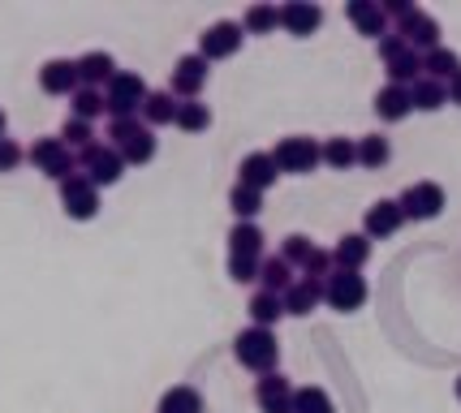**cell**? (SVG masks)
Segmentation results:
<instances>
[{"label":"cell","mask_w":461,"mask_h":413,"mask_svg":"<svg viewBox=\"0 0 461 413\" xmlns=\"http://www.w3.org/2000/svg\"><path fill=\"white\" fill-rule=\"evenodd\" d=\"M233 357H238L241 366L250 374H276V362H281V345H276V336L267 332V328H241L233 336Z\"/></svg>","instance_id":"6da1fadb"},{"label":"cell","mask_w":461,"mask_h":413,"mask_svg":"<svg viewBox=\"0 0 461 413\" xmlns=\"http://www.w3.org/2000/svg\"><path fill=\"white\" fill-rule=\"evenodd\" d=\"M147 95H151V91H147L142 74H134V69H117L113 82L104 86V112H108V117H139Z\"/></svg>","instance_id":"7a4b0ae2"},{"label":"cell","mask_w":461,"mask_h":413,"mask_svg":"<svg viewBox=\"0 0 461 413\" xmlns=\"http://www.w3.org/2000/svg\"><path fill=\"white\" fill-rule=\"evenodd\" d=\"M78 156V173L95 190H104V185H117L121 177H125V159L117 156V147H108V142H91V147H82V151H74Z\"/></svg>","instance_id":"3957f363"},{"label":"cell","mask_w":461,"mask_h":413,"mask_svg":"<svg viewBox=\"0 0 461 413\" xmlns=\"http://www.w3.org/2000/svg\"><path fill=\"white\" fill-rule=\"evenodd\" d=\"M267 156L276 164V173H315V168H320V142L306 134H289V138H281Z\"/></svg>","instance_id":"277c9868"},{"label":"cell","mask_w":461,"mask_h":413,"mask_svg":"<svg viewBox=\"0 0 461 413\" xmlns=\"http://www.w3.org/2000/svg\"><path fill=\"white\" fill-rule=\"evenodd\" d=\"M26 159L40 168L43 177H52V181H65V177L78 173V156H74L60 138H35V147L26 151Z\"/></svg>","instance_id":"5b68a950"},{"label":"cell","mask_w":461,"mask_h":413,"mask_svg":"<svg viewBox=\"0 0 461 413\" xmlns=\"http://www.w3.org/2000/svg\"><path fill=\"white\" fill-rule=\"evenodd\" d=\"M397 207H402L405 220H436L444 211V185L440 181H414L397 194Z\"/></svg>","instance_id":"8992f818"},{"label":"cell","mask_w":461,"mask_h":413,"mask_svg":"<svg viewBox=\"0 0 461 413\" xmlns=\"http://www.w3.org/2000/svg\"><path fill=\"white\" fill-rule=\"evenodd\" d=\"M323 301L332 310H341V315L362 310L366 306V280H362V272H332L323 280Z\"/></svg>","instance_id":"52a82bcc"},{"label":"cell","mask_w":461,"mask_h":413,"mask_svg":"<svg viewBox=\"0 0 461 413\" xmlns=\"http://www.w3.org/2000/svg\"><path fill=\"white\" fill-rule=\"evenodd\" d=\"M241 43H246V31H241V22H212L207 31H203L199 40V57L212 65V60H229L241 52Z\"/></svg>","instance_id":"ba28073f"},{"label":"cell","mask_w":461,"mask_h":413,"mask_svg":"<svg viewBox=\"0 0 461 413\" xmlns=\"http://www.w3.org/2000/svg\"><path fill=\"white\" fill-rule=\"evenodd\" d=\"M60 207H65L69 220H95L100 216V190L82 173H74V177L60 181Z\"/></svg>","instance_id":"9c48e42d"},{"label":"cell","mask_w":461,"mask_h":413,"mask_svg":"<svg viewBox=\"0 0 461 413\" xmlns=\"http://www.w3.org/2000/svg\"><path fill=\"white\" fill-rule=\"evenodd\" d=\"M276 26H285V35H294V40H306L323 26V9L311 0H285L276 9Z\"/></svg>","instance_id":"30bf717a"},{"label":"cell","mask_w":461,"mask_h":413,"mask_svg":"<svg viewBox=\"0 0 461 413\" xmlns=\"http://www.w3.org/2000/svg\"><path fill=\"white\" fill-rule=\"evenodd\" d=\"M203 86H207V60H203L199 52L177 57V65H173V82H168V95L173 99H199Z\"/></svg>","instance_id":"8fae6325"},{"label":"cell","mask_w":461,"mask_h":413,"mask_svg":"<svg viewBox=\"0 0 461 413\" xmlns=\"http://www.w3.org/2000/svg\"><path fill=\"white\" fill-rule=\"evenodd\" d=\"M397 35H402L414 52H431V48H440V22L431 18V13H422V9H410L402 18V26H397Z\"/></svg>","instance_id":"7c38bea8"},{"label":"cell","mask_w":461,"mask_h":413,"mask_svg":"<svg viewBox=\"0 0 461 413\" xmlns=\"http://www.w3.org/2000/svg\"><path fill=\"white\" fill-rule=\"evenodd\" d=\"M40 86H43V95H74V91L82 86L78 82V60H69V57L43 60Z\"/></svg>","instance_id":"4fadbf2b"},{"label":"cell","mask_w":461,"mask_h":413,"mask_svg":"<svg viewBox=\"0 0 461 413\" xmlns=\"http://www.w3.org/2000/svg\"><path fill=\"white\" fill-rule=\"evenodd\" d=\"M276 181H281V173H276V164H272L267 151H250V156L238 164V185H250V190L267 194Z\"/></svg>","instance_id":"5bb4252c"},{"label":"cell","mask_w":461,"mask_h":413,"mask_svg":"<svg viewBox=\"0 0 461 413\" xmlns=\"http://www.w3.org/2000/svg\"><path fill=\"white\" fill-rule=\"evenodd\" d=\"M255 396L263 413H294V383L285 374H263L255 383Z\"/></svg>","instance_id":"9a60e30c"},{"label":"cell","mask_w":461,"mask_h":413,"mask_svg":"<svg viewBox=\"0 0 461 413\" xmlns=\"http://www.w3.org/2000/svg\"><path fill=\"white\" fill-rule=\"evenodd\" d=\"M402 224H405V216H402V207H397V198H380V202H371V207H366L362 233L366 237H393Z\"/></svg>","instance_id":"2e32d148"},{"label":"cell","mask_w":461,"mask_h":413,"mask_svg":"<svg viewBox=\"0 0 461 413\" xmlns=\"http://www.w3.org/2000/svg\"><path fill=\"white\" fill-rule=\"evenodd\" d=\"M285 315H294V319H306L311 310H320V301H323V284L320 280H294L289 289H285Z\"/></svg>","instance_id":"e0dca14e"},{"label":"cell","mask_w":461,"mask_h":413,"mask_svg":"<svg viewBox=\"0 0 461 413\" xmlns=\"http://www.w3.org/2000/svg\"><path fill=\"white\" fill-rule=\"evenodd\" d=\"M345 18L354 22L358 35H366V40H384L388 35V18H384V9L375 0H349L345 4Z\"/></svg>","instance_id":"ac0fdd59"},{"label":"cell","mask_w":461,"mask_h":413,"mask_svg":"<svg viewBox=\"0 0 461 413\" xmlns=\"http://www.w3.org/2000/svg\"><path fill=\"white\" fill-rule=\"evenodd\" d=\"M113 74H117V60H113V52H86V57H78V82L82 86H91V91H100V86H108L113 82Z\"/></svg>","instance_id":"d6986e66"},{"label":"cell","mask_w":461,"mask_h":413,"mask_svg":"<svg viewBox=\"0 0 461 413\" xmlns=\"http://www.w3.org/2000/svg\"><path fill=\"white\" fill-rule=\"evenodd\" d=\"M414 112V103H410V86H380L375 91V117L388 121V125H397V121H405Z\"/></svg>","instance_id":"ffe728a7"},{"label":"cell","mask_w":461,"mask_h":413,"mask_svg":"<svg viewBox=\"0 0 461 413\" xmlns=\"http://www.w3.org/2000/svg\"><path fill=\"white\" fill-rule=\"evenodd\" d=\"M366 258H371V237L366 233H345L341 241H337V250H332L337 272H362Z\"/></svg>","instance_id":"44dd1931"},{"label":"cell","mask_w":461,"mask_h":413,"mask_svg":"<svg viewBox=\"0 0 461 413\" xmlns=\"http://www.w3.org/2000/svg\"><path fill=\"white\" fill-rule=\"evenodd\" d=\"M461 69V60L453 48H431V52H422V78H431V82H448L453 74Z\"/></svg>","instance_id":"7402d4cb"},{"label":"cell","mask_w":461,"mask_h":413,"mask_svg":"<svg viewBox=\"0 0 461 413\" xmlns=\"http://www.w3.org/2000/svg\"><path fill=\"white\" fill-rule=\"evenodd\" d=\"M246 310H250V328H267V332H272V323H281L285 319V301L276 293H255L250 297V306H246Z\"/></svg>","instance_id":"603a6c76"},{"label":"cell","mask_w":461,"mask_h":413,"mask_svg":"<svg viewBox=\"0 0 461 413\" xmlns=\"http://www.w3.org/2000/svg\"><path fill=\"white\" fill-rule=\"evenodd\" d=\"M139 117H142L147 130H156V125H173V117H177V99L168 95V91H151Z\"/></svg>","instance_id":"cb8c5ba5"},{"label":"cell","mask_w":461,"mask_h":413,"mask_svg":"<svg viewBox=\"0 0 461 413\" xmlns=\"http://www.w3.org/2000/svg\"><path fill=\"white\" fill-rule=\"evenodd\" d=\"M320 164H328V168H354L358 164V142L341 134L320 142Z\"/></svg>","instance_id":"d4e9b609"},{"label":"cell","mask_w":461,"mask_h":413,"mask_svg":"<svg viewBox=\"0 0 461 413\" xmlns=\"http://www.w3.org/2000/svg\"><path fill=\"white\" fill-rule=\"evenodd\" d=\"M156 413H203L199 388H190V383H177V388H168V392L160 396Z\"/></svg>","instance_id":"484cf974"},{"label":"cell","mask_w":461,"mask_h":413,"mask_svg":"<svg viewBox=\"0 0 461 413\" xmlns=\"http://www.w3.org/2000/svg\"><path fill=\"white\" fill-rule=\"evenodd\" d=\"M298 275H294V267L285 263L281 255L276 258H263V267H259V284H263V293H276V297H285V289L294 284Z\"/></svg>","instance_id":"4316f807"},{"label":"cell","mask_w":461,"mask_h":413,"mask_svg":"<svg viewBox=\"0 0 461 413\" xmlns=\"http://www.w3.org/2000/svg\"><path fill=\"white\" fill-rule=\"evenodd\" d=\"M177 130L185 134H203L207 125H212V108L203 103V99H177V117H173Z\"/></svg>","instance_id":"83f0119b"},{"label":"cell","mask_w":461,"mask_h":413,"mask_svg":"<svg viewBox=\"0 0 461 413\" xmlns=\"http://www.w3.org/2000/svg\"><path fill=\"white\" fill-rule=\"evenodd\" d=\"M410 103H414V112H440L444 103H448V91H444V82L419 78L410 86Z\"/></svg>","instance_id":"f1b7e54d"},{"label":"cell","mask_w":461,"mask_h":413,"mask_svg":"<svg viewBox=\"0 0 461 413\" xmlns=\"http://www.w3.org/2000/svg\"><path fill=\"white\" fill-rule=\"evenodd\" d=\"M419 78H422V57L414 48H405L397 60H388V82L393 86H414Z\"/></svg>","instance_id":"f546056e"},{"label":"cell","mask_w":461,"mask_h":413,"mask_svg":"<svg viewBox=\"0 0 461 413\" xmlns=\"http://www.w3.org/2000/svg\"><path fill=\"white\" fill-rule=\"evenodd\" d=\"M117 156L125 159V164H151V159H156V134H151V130H139L134 138L121 142Z\"/></svg>","instance_id":"4dcf8cb0"},{"label":"cell","mask_w":461,"mask_h":413,"mask_svg":"<svg viewBox=\"0 0 461 413\" xmlns=\"http://www.w3.org/2000/svg\"><path fill=\"white\" fill-rule=\"evenodd\" d=\"M229 207H233V216H238L241 224H255V216L263 211V194L250 190V185H233V190H229Z\"/></svg>","instance_id":"1f68e13d"},{"label":"cell","mask_w":461,"mask_h":413,"mask_svg":"<svg viewBox=\"0 0 461 413\" xmlns=\"http://www.w3.org/2000/svg\"><path fill=\"white\" fill-rule=\"evenodd\" d=\"M393 159V147L384 134H362L358 138V164L362 168H384Z\"/></svg>","instance_id":"d6a6232c"},{"label":"cell","mask_w":461,"mask_h":413,"mask_svg":"<svg viewBox=\"0 0 461 413\" xmlns=\"http://www.w3.org/2000/svg\"><path fill=\"white\" fill-rule=\"evenodd\" d=\"M229 255H263V229L259 224H233L229 233Z\"/></svg>","instance_id":"836d02e7"},{"label":"cell","mask_w":461,"mask_h":413,"mask_svg":"<svg viewBox=\"0 0 461 413\" xmlns=\"http://www.w3.org/2000/svg\"><path fill=\"white\" fill-rule=\"evenodd\" d=\"M246 35H272L276 31V4H250L246 18H241Z\"/></svg>","instance_id":"e575fe53"},{"label":"cell","mask_w":461,"mask_h":413,"mask_svg":"<svg viewBox=\"0 0 461 413\" xmlns=\"http://www.w3.org/2000/svg\"><path fill=\"white\" fill-rule=\"evenodd\" d=\"M294 413H337L323 388H294Z\"/></svg>","instance_id":"d590c367"},{"label":"cell","mask_w":461,"mask_h":413,"mask_svg":"<svg viewBox=\"0 0 461 413\" xmlns=\"http://www.w3.org/2000/svg\"><path fill=\"white\" fill-rule=\"evenodd\" d=\"M60 142H65L69 151H82V147H91V142H95V125H91V121L69 117L65 125H60Z\"/></svg>","instance_id":"8d00e7d4"},{"label":"cell","mask_w":461,"mask_h":413,"mask_svg":"<svg viewBox=\"0 0 461 413\" xmlns=\"http://www.w3.org/2000/svg\"><path fill=\"white\" fill-rule=\"evenodd\" d=\"M74 103H69V108H74V117L78 121H95L104 112V91H91V86H78V91H74Z\"/></svg>","instance_id":"74e56055"},{"label":"cell","mask_w":461,"mask_h":413,"mask_svg":"<svg viewBox=\"0 0 461 413\" xmlns=\"http://www.w3.org/2000/svg\"><path fill=\"white\" fill-rule=\"evenodd\" d=\"M259 267H263V255H229V280H238V284L259 280Z\"/></svg>","instance_id":"f35d334b"},{"label":"cell","mask_w":461,"mask_h":413,"mask_svg":"<svg viewBox=\"0 0 461 413\" xmlns=\"http://www.w3.org/2000/svg\"><path fill=\"white\" fill-rule=\"evenodd\" d=\"M311 250H315V246H311V237L306 233H289L285 237V246H281V258L289 263V267H302V263L311 258Z\"/></svg>","instance_id":"ab89813d"},{"label":"cell","mask_w":461,"mask_h":413,"mask_svg":"<svg viewBox=\"0 0 461 413\" xmlns=\"http://www.w3.org/2000/svg\"><path fill=\"white\" fill-rule=\"evenodd\" d=\"M302 272H306V280H328V275L337 272V263H332V250H311V258L302 263Z\"/></svg>","instance_id":"60d3db41"},{"label":"cell","mask_w":461,"mask_h":413,"mask_svg":"<svg viewBox=\"0 0 461 413\" xmlns=\"http://www.w3.org/2000/svg\"><path fill=\"white\" fill-rule=\"evenodd\" d=\"M139 130H147V125H142V117H113V121H108V147H121L125 138H134Z\"/></svg>","instance_id":"b9f144b4"},{"label":"cell","mask_w":461,"mask_h":413,"mask_svg":"<svg viewBox=\"0 0 461 413\" xmlns=\"http://www.w3.org/2000/svg\"><path fill=\"white\" fill-rule=\"evenodd\" d=\"M375 48H380V60L388 65V60H397V57H402L405 48H410V43H405L402 35H397V31H388L384 40H375Z\"/></svg>","instance_id":"7bdbcfd3"},{"label":"cell","mask_w":461,"mask_h":413,"mask_svg":"<svg viewBox=\"0 0 461 413\" xmlns=\"http://www.w3.org/2000/svg\"><path fill=\"white\" fill-rule=\"evenodd\" d=\"M22 164V147L14 138H0V173H14Z\"/></svg>","instance_id":"ee69618b"},{"label":"cell","mask_w":461,"mask_h":413,"mask_svg":"<svg viewBox=\"0 0 461 413\" xmlns=\"http://www.w3.org/2000/svg\"><path fill=\"white\" fill-rule=\"evenodd\" d=\"M444 91H448V99H453V103L461 108V69H457V74H453L448 82H444Z\"/></svg>","instance_id":"f6af8a7d"},{"label":"cell","mask_w":461,"mask_h":413,"mask_svg":"<svg viewBox=\"0 0 461 413\" xmlns=\"http://www.w3.org/2000/svg\"><path fill=\"white\" fill-rule=\"evenodd\" d=\"M0 138H5V108H0Z\"/></svg>","instance_id":"bcb514c9"},{"label":"cell","mask_w":461,"mask_h":413,"mask_svg":"<svg viewBox=\"0 0 461 413\" xmlns=\"http://www.w3.org/2000/svg\"><path fill=\"white\" fill-rule=\"evenodd\" d=\"M457 396H461V379H457Z\"/></svg>","instance_id":"7dc6e473"}]
</instances>
